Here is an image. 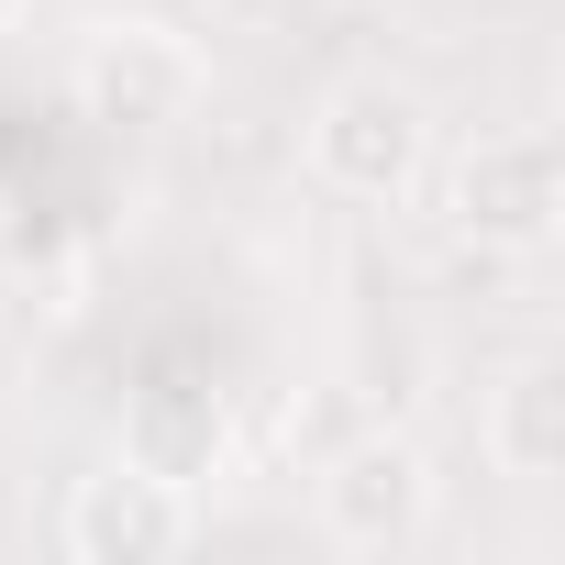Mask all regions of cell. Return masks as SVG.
<instances>
[{
    "label": "cell",
    "mask_w": 565,
    "mask_h": 565,
    "mask_svg": "<svg viewBox=\"0 0 565 565\" xmlns=\"http://www.w3.org/2000/svg\"><path fill=\"white\" fill-rule=\"evenodd\" d=\"M300 156H311V178H322L333 200L388 211V200H411V189L433 178V111H422V89H399V78H344V89H322Z\"/></svg>",
    "instance_id": "6da1fadb"
},
{
    "label": "cell",
    "mask_w": 565,
    "mask_h": 565,
    "mask_svg": "<svg viewBox=\"0 0 565 565\" xmlns=\"http://www.w3.org/2000/svg\"><path fill=\"white\" fill-rule=\"evenodd\" d=\"M12 12H23V0H0V23H12Z\"/></svg>",
    "instance_id": "9c48e42d"
},
{
    "label": "cell",
    "mask_w": 565,
    "mask_h": 565,
    "mask_svg": "<svg viewBox=\"0 0 565 565\" xmlns=\"http://www.w3.org/2000/svg\"><path fill=\"white\" fill-rule=\"evenodd\" d=\"M189 12H233V0H189Z\"/></svg>",
    "instance_id": "ba28073f"
},
{
    "label": "cell",
    "mask_w": 565,
    "mask_h": 565,
    "mask_svg": "<svg viewBox=\"0 0 565 565\" xmlns=\"http://www.w3.org/2000/svg\"><path fill=\"white\" fill-rule=\"evenodd\" d=\"M122 455L156 466V477H178V488H211V477L233 466V411H222V388L156 377V388L122 411Z\"/></svg>",
    "instance_id": "8992f818"
},
{
    "label": "cell",
    "mask_w": 565,
    "mask_h": 565,
    "mask_svg": "<svg viewBox=\"0 0 565 565\" xmlns=\"http://www.w3.org/2000/svg\"><path fill=\"white\" fill-rule=\"evenodd\" d=\"M433 499H444V477H433V455L411 433H355L311 488V510H322V532L344 554H411L433 532Z\"/></svg>",
    "instance_id": "3957f363"
},
{
    "label": "cell",
    "mask_w": 565,
    "mask_h": 565,
    "mask_svg": "<svg viewBox=\"0 0 565 565\" xmlns=\"http://www.w3.org/2000/svg\"><path fill=\"white\" fill-rule=\"evenodd\" d=\"M444 222L477 244V255H543L565 233V156L554 134H477L455 167H444Z\"/></svg>",
    "instance_id": "7a4b0ae2"
},
{
    "label": "cell",
    "mask_w": 565,
    "mask_h": 565,
    "mask_svg": "<svg viewBox=\"0 0 565 565\" xmlns=\"http://www.w3.org/2000/svg\"><path fill=\"white\" fill-rule=\"evenodd\" d=\"M488 466L521 477V488H554L565 477V366L554 355H521L488 388Z\"/></svg>",
    "instance_id": "52a82bcc"
},
{
    "label": "cell",
    "mask_w": 565,
    "mask_h": 565,
    "mask_svg": "<svg viewBox=\"0 0 565 565\" xmlns=\"http://www.w3.org/2000/svg\"><path fill=\"white\" fill-rule=\"evenodd\" d=\"M56 543H67L78 565H167V554L200 543V488H178V477H156V466H134V455H111L100 477L67 488Z\"/></svg>",
    "instance_id": "277c9868"
},
{
    "label": "cell",
    "mask_w": 565,
    "mask_h": 565,
    "mask_svg": "<svg viewBox=\"0 0 565 565\" xmlns=\"http://www.w3.org/2000/svg\"><path fill=\"white\" fill-rule=\"evenodd\" d=\"M200 89H211V56H200L178 23H100V34L78 45V100H89V122L167 134V122L200 111Z\"/></svg>",
    "instance_id": "5b68a950"
}]
</instances>
